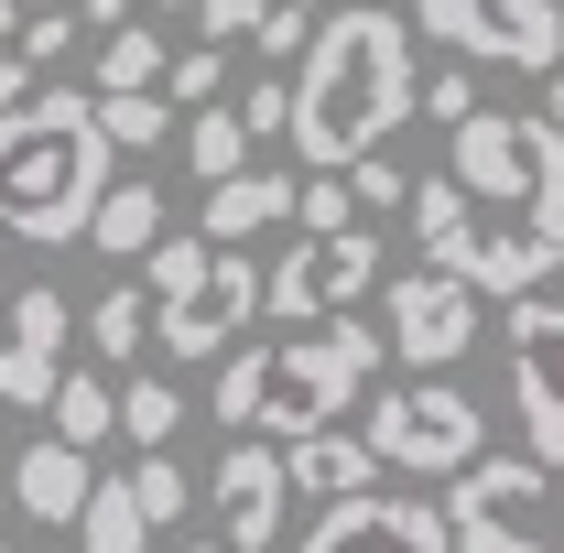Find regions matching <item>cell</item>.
<instances>
[{
    "label": "cell",
    "instance_id": "35",
    "mask_svg": "<svg viewBox=\"0 0 564 553\" xmlns=\"http://www.w3.org/2000/svg\"><path fill=\"white\" fill-rule=\"evenodd\" d=\"M423 109H434L445 131H467V120H478V76H467V66H456V76H423Z\"/></svg>",
    "mask_w": 564,
    "mask_h": 553
},
{
    "label": "cell",
    "instance_id": "5",
    "mask_svg": "<svg viewBox=\"0 0 564 553\" xmlns=\"http://www.w3.org/2000/svg\"><path fill=\"white\" fill-rule=\"evenodd\" d=\"M141 293H152V347L185 358V369H217L228 347L261 326V272H250V250L163 239V250L141 261Z\"/></svg>",
    "mask_w": 564,
    "mask_h": 553
},
{
    "label": "cell",
    "instance_id": "45",
    "mask_svg": "<svg viewBox=\"0 0 564 553\" xmlns=\"http://www.w3.org/2000/svg\"><path fill=\"white\" fill-rule=\"evenodd\" d=\"M0 553H11V543H0Z\"/></svg>",
    "mask_w": 564,
    "mask_h": 553
},
{
    "label": "cell",
    "instance_id": "9",
    "mask_svg": "<svg viewBox=\"0 0 564 553\" xmlns=\"http://www.w3.org/2000/svg\"><path fill=\"white\" fill-rule=\"evenodd\" d=\"M369 282H380V239L369 228H348V239H293L272 272H261V315L272 326H337Z\"/></svg>",
    "mask_w": 564,
    "mask_h": 553
},
{
    "label": "cell",
    "instance_id": "44",
    "mask_svg": "<svg viewBox=\"0 0 564 553\" xmlns=\"http://www.w3.org/2000/svg\"><path fill=\"white\" fill-rule=\"evenodd\" d=\"M0 434H11V413H0Z\"/></svg>",
    "mask_w": 564,
    "mask_h": 553
},
{
    "label": "cell",
    "instance_id": "22",
    "mask_svg": "<svg viewBox=\"0 0 564 553\" xmlns=\"http://www.w3.org/2000/svg\"><path fill=\"white\" fill-rule=\"evenodd\" d=\"M174 423H185V391H174L163 369H131V391H120V434H131L141 456H163V445H174Z\"/></svg>",
    "mask_w": 564,
    "mask_h": 553
},
{
    "label": "cell",
    "instance_id": "18",
    "mask_svg": "<svg viewBox=\"0 0 564 553\" xmlns=\"http://www.w3.org/2000/svg\"><path fill=\"white\" fill-rule=\"evenodd\" d=\"M163 239H174V228H163V185H152V174L109 185L98 217H87V250H98V261H152Z\"/></svg>",
    "mask_w": 564,
    "mask_h": 553
},
{
    "label": "cell",
    "instance_id": "36",
    "mask_svg": "<svg viewBox=\"0 0 564 553\" xmlns=\"http://www.w3.org/2000/svg\"><path fill=\"white\" fill-rule=\"evenodd\" d=\"M22 98H33V66H22V55H0V120H11Z\"/></svg>",
    "mask_w": 564,
    "mask_h": 553
},
{
    "label": "cell",
    "instance_id": "27",
    "mask_svg": "<svg viewBox=\"0 0 564 553\" xmlns=\"http://www.w3.org/2000/svg\"><path fill=\"white\" fill-rule=\"evenodd\" d=\"M293 228H304V239H348V228H358L348 174H304V185H293Z\"/></svg>",
    "mask_w": 564,
    "mask_h": 553
},
{
    "label": "cell",
    "instance_id": "26",
    "mask_svg": "<svg viewBox=\"0 0 564 553\" xmlns=\"http://www.w3.org/2000/svg\"><path fill=\"white\" fill-rule=\"evenodd\" d=\"M98 131L109 152H163V141H185V120H174V98H98Z\"/></svg>",
    "mask_w": 564,
    "mask_h": 553
},
{
    "label": "cell",
    "instance_id": "3",
    "mask_svg": "<svg viewBox=\"0 0 564 553\" xmlns=\"http://www.w3.org/2000/svg\"><path fill=\"white\" fill-rule=\"evenodd\" d=\"M380 369H391V337L358 326V315H337V326H272V337H239L217 358V423H228V445L239 434L304 445V434H337L358 391H380Z\"/></svg>",
    "mask_w": 564,
    "mask_h": 553
},
{
    "label": "cell",
    "instance_id": "6",
    "mask_svg": "<svg viewBox=\"0 0 564 553\" xmlns=\"http://www.w3.org/2000/svg\"><path fill=\"white\" fill-rule=\"evenodd\" d=\"M358 434H369V456L391 478H467L489 456V423H478V402L456 380H380V402H369Z\"/></svg>",
    "mask_w": 564,
    "mask_h": 553
},
{
    "label": "cell",
    "instance_id": "12",
    "mask_svg": "<svg viewBox=\"0 0 564 553\" xmlns=\"http://www.w3.org/2000/svg\"><path fill=\"white\" fill-rule=\"evenodd\" d=\"M380 337H391L402 369L445 380V369L478 347V293H467L456 272H434V261H423V272H391V326H380Z\"/></svg>",
    "mask_w": 564,
    "mask_h": 553
},
{
    "label": "cell",
    "instance_id": "7",
    "mask_svg": "<svg viewBox=\"0 0 564 553\" xmlns=\"http://www.w3.org/2000/svg\"><path fill=\"white\" fill-rule=\"evenodd\" d=\"M543 510H554V467H532V456H478L467 478H445L456 553H554Z\"/></svg>",
    "mask_w": 564,
    "mask_h": 553
},
{
    "label": "cell",
    "instance_id": "34",
    "mask_svg": "<svg viewBox=\"0 0 564 553\" xmlns=\"http://www.w3.org/2000/svg\"><path fill=\"white\" fill-rule=\"evenodd\" d=\"M196 22H207V44H250L272 22V0H196Z\"/></svg>",
    "mask_w": 564,
    "mask_h": 553
},
{
    "label": "cell",
    "instance_id": "39",
    "mask_svg": "<svg viewBox=\"0 0 564 553\" xmlns=\"http://www.w3.org/2000/svg\"><path fill=\"white\" fill-rule=\"evenodd\" d=\"M141 11H196V0H141Z\"/></svg>",
    "mask_w": 564,
    "mask_h": 553
},
{
    "label": "cell",
    "instance_id": "40",
    "mask_svg": "<svg viewBox=\"0 0 564 553\" xmlns=\"http://www.w3.org/2000/svg\"><path fill=\"white\" fill-rule=\"evenodd\" d=\"M0 261H11V239H0ZM0 315H11V282H0Z\"/></svg>",
    "mask_w": 564,
    "mask_h": 553
},
{
    "label": "cell",
    "instance_id": "14",
    "mask_svg": "<svg viewBox=\"0 0 564 553\" xmlns=\"http://www.w3.org/2000/svg\"><path fill=\"white\" fill-rule=\"evenodd\" d=\"M217 553H272L282 543V499H293V478H282V445H261V434H239L228 456H217Z\"/></svg>",
    "mask_w": 564,
    "mask_h": 553
},
{
    "label": "cell",
    "instance_id": "25",
    "mask_svg": "<svg viewBox=\"0 0 564 553\" xmlns=\"http://www.w3.org/2000/svg\"><path fill=\"white\" fill-rule=\"evenodd\" d=\"M185 163L207 174V196L228 185V174H250V131H239V109H196V120H185Z\"/></svg>",
    "mask_w": 564,
    "mask_h": 553
},
{
    "label": "cell",
    "instance_id": "42",
    "mask_svg": "<svg viewBox=\"0 0 564 553\" xmlns=\"http://www.w3.org/2000/svg\"><path fill=\"white\" fill-rule=\"evenodd\" d=\"M293 11H326V0H293Z\"/></svg>",
    "mask_w": 564,
    "mask_h": 553
},
{
    "label": "cell",
    "instance_id": "11",
    "mask_svg": "<svg viewBox=\"0 0 564 553\" xmlns=\"http://www.w3.org/2000/svg\"><path fill=\"white\" fill-rule=\"evenodd\" d=\"M510 413H521V456L532 467H564V304L532 293L510 304Z\"/></svg>",
    "mask_w": 564,
    "mask_h": 553
},
{
    "label": "cell",
    "instance_id": "46",
    "mask_svg": "<svg viewBox=\"0 0 564 553\" xmlns=\"http://www.w3.org/2000/svg\"><path fill=\"white\" fill-rule=\"evenodd\" d=\"M554 11H564V0H554Z\"/></svg>",
    "mask_w": 564,
    "mask_h": 553
},
{
    "label": "cell",
    "instance_id": "41",
    "mask_svg": "<svg viewBox=\"0 0 564 553\" xmlns=\"http://www.w3.org/2000/svg\"><path fill=\"white\" fill-rule=\"evenodd\" d=\"M0 521H11V467H0Z\"/></svg>",
    "mask_w": 564,
    "mask_h": 553
},
{
    "label": "cell",
    "instance_id": "21",
    "mask_svg": "<svg viewBox=\"0 0 564 553\" xmlns=\"http://www.w3.org/2000/svg\"><path fill=\"white\" fill-rule=\"evenodd\" d=\"M120 434V391L98 380V369H66V391H55V445H76V456H98Z\"/></svg>",
    "mask_w": 564,
    "mask_h": 553
},
{
    "label": "cell",
    "instance_id": "32",
    "mask_svg": "<svg viewBox=\"0 0 564 553\" xmlns=\"http://www.w3.org/2000/svg\"><path fill=\"white\" fill-rule=\"evenodd\" d=\"M217 44H196V55H174V66H163V98H174V109H185V120H196V109H217Z\"/></svg>",
    "mask_w": 564,
    "mask_h": 553
},
{
    "label": "cell",
    "instance_id": "1",
    "mask_svg": "<svg viewBox=\"0 0 564 553\" xmlns=\"http://www.w3.org/2000/svg\"><path fill=\"white\" fill-rule=\"evenodd\" d=\"M445 174L478 228L434 272H456L478 304H532L564 272V131H543L532 109H478L467 131H445Z\"/></svg>",
    "mask_w": 564,
    "mask_h": 553
},
{
    "label": "cell",
    "instance_id": "30",
    "mask_svg": "<svg viewBox=\"0 0 564 553\" xmlns=\"http://www.w3.org/2000/svg\"><path fill=\"white\" fill-rule=\"evenodd\" d=\"M304 44H315V11H293V0H272V22L250 33V55H261V76L304 66Z\"/></svg>",
    "mask_w": 564,
    "mask_h": 553
},
{
    "label": "cell",
    "instance_id": "10",
    "mask_svg": "<svg viewBox=\"0 0 564 553\" xmlns=\"http://www.w3.org/2000/svg\"><path fill=\"white\" fill-rule=\"evenodd\" d=\"M66 347H76V304L55 282H22L11 315H0V413H55Z\"/></svg>",
    "mask_w": 564,
    "mask_h": 553
},
{
    "label": "cell",
    "instance_id": "28",
    "mask_svg": "<svg viewBox=\"0 0 564 553\" xmlns=\"http://www.w3.org/2000/svg\"><path fill=\"white\" fill-rule=\"evenodd\" d=\"M76 44H87V22H76V0H66V11L44 0V11H22V44H11V55H22V66L44 76V66H66Z\"/></svg>",
    "mask_w": 564,
    "mask_h": 553
},
{
    "label": "cell",
    "instance_id": "15",
    "mask_svg": "<svg viewBox=\"0 0 564 553\" xmlns=\"http://www.w3.org/2000/svg\"><path fill=\"white\" fill-rule=\"evenodd\" d=\"M87 499H98V467H87L76 445H55V434H44V445H22V456H11V510H22V521L76 532V510H87Z\"/></svg>",
    "mask_w": 564,
    "mask_h": 553
},
{
    "label": "cell",
    "instance_id": "37",
    "mask_svg": "<svg viewBox=\"0 0 564 553\" xmlns=\"http://www.w3.org/2000/svg\"><path fill=\"white\" fill-rule=\"evenodd\" d=\"M532 120H543V131H564V66L543 76V109H532Z\"/></svg>",
    "mask_w": 564,
    "mask_h": 553
},
{
    "label": "cell",
    "instance_id": "38",
    "mask_svg": "<svg viewBox=\"0 0 564 553\" xmlns=\"http://www.w3.org/2000/svg\"><path fill=\"white\" fill-rule=\"evenodd\" d=\"M11 44H22V0H0V55H11Z\"/></svg>",
    "mask_w": 564,
    "mask_h": 553
},
{
    "label": "cell",
    "instance_id": "2",
    "mask_svg": "<svg viewBox=\"0 0 564 553\" xmlns=\"http://www.w3.org/2000/svg\"><path fill=\"white\" fill-rule=\"evenodd\" d=\"M423 109L413 22H391L380 0H348L315 22L304 76H293V163L315 174H358L369 152H391V131Z\"/></svg>",
    "mask_w": 564,
    "mask_h": 553
},
{
    "label": "cell",
    "instance_id": "43",
    "mask_svg": "<svg viewBox=\"0 0 564 553\" xmlns=\"http://www.w3.org/2000/svg\"><path fill=\"white\" fill-rule=\"evenodd\" d=\"M185 553H217V543H185Z\"/></svg>",
    "mask_w": 564,
    "mask_h": 553
},
{
    "label": "cell",
    "instance_id": "33",
    "mask_svg": "<svg viewBox=\"0 0 564 553\" xmlns=\"http://www.w3.org/2000/svg\"><path fill=\"white\" fill-rule=\"evenodd\" d=\"M348 196H358V207H369V217H380V207H413V174L369 152V163H358V174H348Z\"/></svg>",
    "mask_w": 564,
    "mask_h": 553
},
{
    "label": "cell",
    "instance_id": "24",
    "mask_svg": "<svg viewBox=\"0 0 564 553\" xmlns=\"http://www.w3.org/2000/svg\"><path fill=\"white\" fill-rule=\"evenodd\" d=\"M467 228H478V217H467V196H456V174L413 185V250H423V261H456V250H467Z\"/></svg>",
    "mask_w": 564,
    "mask_h": 553
},
{
    "label": "cell",
    "instance_id": "16",
    "mask_svg": "<svg viewBox=\"0 0 564 553\" xmlns=\"http://www.w3.org/2000/svg\"><path fill=\"white\" fill-rule=\"evenodd\" d=\"M282 478H293V499H358V488H380V456H369V434H304V445H282Z\"/></svg>",
    "mask_w": 564,
    "mask_h": 553
},
{
    "label": "cell",
    "instance_id": "29",
    "mask_svg": "<svg viewBox=\"0 0 564 553\" xmlns=\"http://www.w3.org/2000/svg\"><path fill=\"white\" fill-rule=\"evenodd\" d=\"M185 499H196V478H185L174 456H141V467H131V510L152 521V532H163V521H185Z\"/></svg>",
    "mask_w": 564,
    "mask_h": 553
},
{
    "label": "cell",
    "instance_id": "17",
    "mask_svg": "<svg viewBox=\"0 0 564 553\" xmlns=\"http://www.w3.org/2000/svg\"><path fill=\"white\" fill-rule=\"evenodd\" d=\"M282 217H293V174L250 163V174H228V185L207 196V228H196V239H207V250H239V239H261V228H282Z\"/></svg>",
    "mask_w": 564,
    "mask_h": 553
},
{
    "label": "cell",
    "instance_id": "31",
    "mask_svg": "<svg viewBox=\"0 0 564 553\" xmlns=\"http://www.w3.org/2000/svg\"><path fill=\"white\" fill-rule=\"evenodd\" d=\"M239 131L250 141H293V76H250V87H239Z\"/></svg>",
    "mask_w": 564,
    "mask_h": 553
},
{
    "label": "cell",
    "instance_id": "13",
    "mask_svg": "<svg viewBox=\"0 0 564 553\" xmlns=\"http://www.w3.org/2000/svg\"><path fill=\"white\" fill-rule=\"evenodd\" d=\"M304 553H456V532H445V499L358 488V499H337V510L304 521Z\"/></svg>",
    "mask_w": 564,
    "mask_h": 553
},
{
    "label": "cell",
    "instance_id": "23",
    "mask_svg": "<svg viewBox=\"0 0 564 553\" xmlns=\"http://www.w3.org/2000/svg\"><path fill=\"white\" fill-rule=\"evenodd\" d=\"M76 543L87 553H152V521L131 510V478H98V499L76 510Z\"/></svg>",
    "mask_w": 564,
    "mask_h": 553
},
{
    "label": "cell",
    "instance_id": "20",
    "mask_svg": "<svg viewBox=\"0 0 564 553\" xmlns=\"http://www.w3.org/2000/svg\"><path fill=\"white\" fill-rule=\"evenodd\" d=\"M87 347H98L109 369H131L141 347H152V293H141V282H109V293L87 304Z\"/></svg>",
    "mask_w": 564,
    "mask_h": 553
},
{
    "label": "cell",
    "instance_id": "19",
    "mask_svg": "<svg viewBox=\"0 0 564 553\" xmlns=\"http://www.w3.org/2000/svg\"><path fill=\"white\" fill-rule=\"evenodd\" d=\"M163 66H174V55H163V33H152V22H120V33H109V44H98V87H87V98H163Z\"/></svg>",
    "mask_w": 564,
    "mask_h": 553
},
{
    "label": "cell",
    "instance_id": "8",
    "mask_svg": "<svg viewBox=\"0 0 564 553\" xmlns=\"http://www.w3.org/2000/svg\"><path fill=\"white\" fill-rule=\"evenodd\" d=\"M413 22L445 55H467V66H521V76L564 66V11L554 0H413Z\"/></svg>",
    "mask_w": 564,
    "mask_h": 553
},
{
    "label": "cell",
    "instance_id": "4",
    "mask_svg": "<svg viewBox=\"0 0 564 553\" xmlns=\"http://www.w3.org/2000/svg\"><path fill=\"white\" fill-rule=\"evenodd\" d=\"M109 196V131L87 87H33L0 120V239L22 250H87V217Z\"/></svg>",
    "mask_w": 564,
    "mask_h": 553
}]
</instances>
